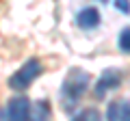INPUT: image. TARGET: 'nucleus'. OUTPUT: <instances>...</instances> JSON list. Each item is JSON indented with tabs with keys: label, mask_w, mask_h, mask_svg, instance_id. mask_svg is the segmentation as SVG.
I'll use <instances>...</instances> for the list:
<instances>
[{
	"label": "nucleus",
	"mask_w": 130,
	"mask_h": 121,
	"mask_svg": "<svg viewBox=\"0 0 130 121\" xmlns=\"http://www.w3.org/2000/svg\"><path fill=\"white\" fill-rule=\"evenodd\" d=\"M119 84H121V74L119 71L117 69H104L102 76H100L98 82H95V97L102 99L108 91H115Z\"/></svg>",
	"instance_id": "nucleus-3"
},
{
	"label": "nucleus",
	"mask_w": 130,
	"mask_h": 121,
	"mask_svg": "<svg viewBox=\"0 0 130 121\" xmlns=\"http://www.w3.org/2000/svg\"><path fill=\"white\" fill-rule=\"evenodd\" d=\"M50 117V106L48 102H37L35 108L30 106V121H46Z\"/></svg>",
	"instance_id": "nucleus-7"
},
{
	"label": "nucleus",
	"mask_w": 130,
	"mask_h": 121,
	"mask_svg": "<svg viewBox=\"0 0 130 121\" xmlns=\"http://www.w3.org/2000/svg\"><path fill=\"white\" fill-rule=\"evenodd\" d=\"M7 115H9V121H28L30 119V102L22 95L9 99Z\"/></svg>",
	"instance_id": "nucleus-4"
},
{
	"label": "nucleus",
	"mask_w": 130,
	"mask_h": 121,
	"mask_svg": "<svg viewBox=\"0 0 130 121\" xmlns=\"http://www.w3.org/2000/svg\"><path fill=\"white\" fill-rule=\"evenodd\" d=\"M117 46H119V50H121V52L130 54V26L121 28L119 37H117Z\"/></svg>",
	"instance_id": "nucleus-8"
},
{
	"label": "nucleus",
	"mask_w": 130,
	"mask_h": 121,
	"mask_svg": "<svg viewBox=\"0 0 130 121\" xmlns=\"http://www.w3.org/2000/svg\"><path fill=\"white\" fill-rule=\"evenodd\" d=\"M72 121H102V119H100V112H98L95 108H85V110L78 112Z\"/></svg>",
	"instance_id": "nucleus-9"
},
{
	"label": "nucleus",
	"mask_w": 130,
	"mask_h": 121,
	"mask_svg": "<svg viewBox=\"0 0 130 121\" xmlns=\"http://www.w3.org/2000/svg\"><path fill=\"white\" fill-rule=\"evenodd\" d=\"M89 82H91V76L85 69H80V67H72V69L67 71L63 84H61V99H63V104H65L67 110H72L74 104L85 95Z\"/></svg>",
	"instance_id": "nucleus-1"
},
{
	"label": "nucleus",
	"mask_w": 130,
	"mask_h": 121,
	"mask_svg": "<svg viewBox=\"0 0 130 121\" xmlns=\"http://www.w3.org/2000/svg\"><path fill=\"white\" fill-rule=\"evenodd\" d=\"M39 74H41V63H39L37 58H30L9 78V87L15 89V91H22V89H26L28 84L35 82V80L39 78Z\"/></svg>",
	"instance_id": "nucleus-2"
},
{
	"label": "nucleus",
	"mask_w": 130,
	"mask_h": 121,
	"mask_svg": "<svg viewBox=\"0 0 130 121\" xmlns=\"http://www.w3.org/2000/svg\"><path fill=\"white\" fill-rule=\"evenodd\" d=\"M76 24H78L80 28H85V30L95 28L98 24H100V11H98L95 7H85L78 13V17H76Z\"/></svg>",
	"instance_id": "nucleus-6"
},
{
	"label": "nucleus",
	"mask_w": 130,
	"mask_h": 121,
	"mask_svg": "<svg viewBox=\"0 0 130 121\" xmlns=\"http://www.w3.org/2000/svg\"><path fill=\"white\" fill-rule=\"evenodd\" d=\"M106 121H130V102L128 99H117V102L108 104Z\"/></svg>",
	"instance_id": "nucleus-5"
},
{
	"label": "nucleus",
	"mask_w": 130,
	"mask_h": 121,
	"mask_svg": "<svg viewBox=\"0 0 130 121\" xmlns=\"http://www.w3.org/2000/svg\"><path fill=\"white\" fill-rule=\"evenodd\" d=\"M113 5H115L121 13H126V15L130 13V0H113Z\"/></svg>",
	"instance_id": "nucleus-10"
}]
</instances>
